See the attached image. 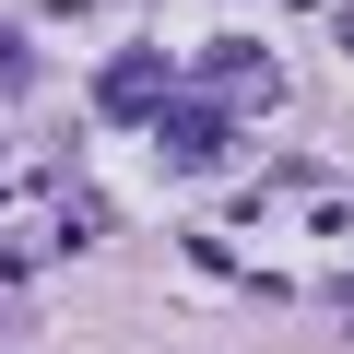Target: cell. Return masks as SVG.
Masks as SVG:
<instances>
[{
	"instance_id": "6da1fadb",
	"label": "cell",
	"mask_w": 354,
	"mask_h": 354,
	"mask_svg": "<svg viewBox=\"0 0 354 354\" xmlns=\"http://www.w3.org/2000/svg\"><path fill=\"white\" fill-rule=\"evenodd\" d=\"M189 83V59H165V48H118L106 59V83H95V118H118V130H153V106Z\"/></svg>"
},
{
	"instance_id": "7a4b0ae2",
	"label": "cell",
	"mask_w": 354,
	"mask_h": 354,
	"mask_svg": "<svg viewBox=\"0 0 354 354\" xmlns=\"http://www.w3.org/2000/svg\"><path fill=\"white\" fill-rule=\"evenodd\" d=\"M189 71L213 83V106H225V118H272V106H283V71H272V59L248 48V36H225V48H201Z\"/></svg>"
},
{
	"instance_id": "3957f363",
	"label": "cell",
	"mask_w": 354,
	"mask_h": 354,
	"mask_svg": "<svg viewBox=\"0 0 354 354\" xmlns=\"http://www.w3.org/2000/svg\"><path fill=\"white\" fill-rule=\"evenodd\" d=\"M225 130H236V118H225L213 95H165V106H153V153H165V165H225Z\"/></svg>"
},
{
	"instance_id": "277c9868",
	"label": "cell",
	"mask_w": 354,
	"mask_h": 354,
	"mask_svg": "<svg viewBox=\"0 0 354 354\" xmlns=\"http://www.w3.org/2000/svg\"><path fill=\"white\" fill-rule=\"evenodd\" d=\"M24 83H36V59H24V36H12V24H0V95H24Z\"/></svg>"
}]
</instances>
